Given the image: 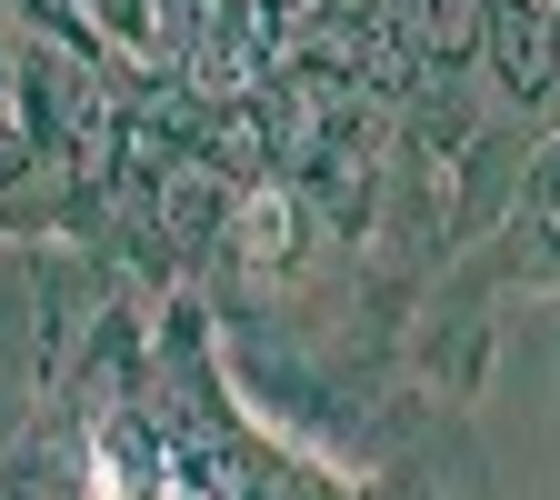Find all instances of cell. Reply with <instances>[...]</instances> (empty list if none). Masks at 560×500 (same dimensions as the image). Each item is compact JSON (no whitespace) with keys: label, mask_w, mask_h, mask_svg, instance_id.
I'll use <instances>...</instances> for the list:
<instances>
[{"label":"cell","mask_w":560,"mask_h":500,"mask_svg":"<svg viewBox=\"0 0 560 500\" xmlns=\"http://www.w3.org/2000/svg\"><path fill=\"white\" fill-rule=\"evenodd\" d=\"M480 11H490V60H501V91L540 101L550 70H560V21H550V0H480Z\"/></svg>","instance_id":"1"},{"label":"cell","mask_w":560,"mask_h":500,"mask_svg":"<svg viewBox=\"0 0 560 500\" xmlns=\"http://www.w3.org/2000/svg\"><path fill=\"white\" fill-rule=\"evenodd\" d=\"M210 221H221V181H210V171H180V181H171V231L200 241Z\"/></svg>","instance_id":"2"},{"label":"cell","mask_w":560,"mask_h":500,"mask_svg":"<svg viewBox=\"0 0 560 500\" xmlns=\"http://www.w3.org/2000/svg\"><path fill=\"white\" fill-rule=\"evenodd\" d=\"M530 221L560 241V151H550V161H540V181H530Z\"/></svg>","instance_id":"3"}]
</instances>
